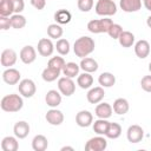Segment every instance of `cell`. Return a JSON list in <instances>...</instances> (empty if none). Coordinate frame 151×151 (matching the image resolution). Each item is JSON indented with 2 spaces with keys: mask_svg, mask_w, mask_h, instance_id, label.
Masks as SVG:
<instances>
[{
  "mask_svg": "<svg viewBox=\"0 0 151 151\" xmlns=\"http://www.w3.org/2000/svg\"><path fill=\"white\" fill-rule=\"evenodd\" d=\"M94 47H96L94 40L92 38H90V37L85 35V37L78 38L74 41L73 51H74V54L77 57L85 58V57H87L88 54H91L94 51Z\"/></svg>",
  "mask_w": 151,
  "mask_h": 151,
  "instance_id": "1",
  "label": "cell"
},
{
  "mask_svg": "<svg viewBox=\"0 0 151 151\" xmlns=\"http://www.w3.org/2000/svg\"><path fill=\"white\" fill-rule=\"evenodd\" d=\"M0 106H1V110L5 112H9V113L19 112L24 106V100H22L21 96L11 93V94L2 97Z\"/></svg>",
  "mask_w": 151,
  "mask_h": 151,
  "instance_id": "2",
  "label": "cell"
},
{
  "mask_svg": "<svg viewBox=\"0 0 151 151\" xmlns=\"http://www.w3.org/2000/svg\"><path fill=\"white\" fill-rule=\"evenodd\" d=\"M113 24V21L110 18H103V19H93L90 20L87 24V29L91 33L98 34V33H107L110 26Z\"/></svg>",
  "mask_w": 151,
  "mask_h": 151,
  "instance_id": "3",
  "label": "cell"
},
{
  "mask_svg": "<svg viewBox=\"0 0 151 151\" xmlns=\"http://www.w3.org/2000/svg\"><path fill=\"white\" fill-rule=\"evenodd\" d=\"M94 9L100 17H111L117 13V5L113 0H98Z\"/></svg>",
  "mask_w": 151,
  "mask_h": 151,
  "instance_id": "4",
  "label": "cell"
},
{
  "mask_svg": "<svg viewBox=\"0 0 151 151\" xmlns=\"http://www.w3.org/2000/svg\"><path fill=\"white\" fill-rule=\"evenodd\" d=\"M58 90L63 96L70 97L76 92V83L72 80V78L64 76L58 79Z\"/></svg>",
  "mask_w": 151,
  "mask_h": 151,
  "instance_id": "5",
  "label": "cell"
},
{
  "mask_svg": "<svg viewBox=\"0 0 151 151\" xmlns=\"http://www.w3.org/2000/svg\"><path fill=\"white\" fill-rule=\"evenodd\" d=\"M106 147H107V140L101 134L90 138L85 144L86 151H104Z\"/></svg>",
  "mask_w": 151,
  "mask_h": 151,
  "instance_id": "6",
  "label": "cell"
},
{
  "mask_svg": "<svg viewBox=\"0 0 151 151\" xmlns=\"http://www.w3.org/2000/svg\"><path fill=\"white\" fill-rule=\"evenodd\" d=\"M18 90H19V93L22 97H25V98H32L35 94L37 86H35V84H34V81L32 79H22L19 83Z\"/></svg>",
  "mask_w": 151,
  "mask_h": 151,
  "instance_id": "7",
  "label": "cell"
},
{
  "mask_svg": "<svg viewBox=\"0 0 151 151\" xmlns=\"http://www.w3.org/2000/svg\"><path fill=\"white\" fill-rule=\"evenodd\" d=\"M37 48H38V53L41 57H50V55L53 54L55 45H53L51 38H41L38 41Z\"/></svg>",
  "mask_w": 151,
  "mask_h": 151,
  "instance_id": "8",
  "label": "cell"
},
{
  "mask_svg": "<svg viewBox=\"0 0 151 151\" xmlns=\"http://www.w3.org/2000/svg\"><path fill=\"white\" fill-rule=\"evenodd\" d=\"M19 58H20V60H21L24 64L29 65V64L34 63V60L37 59V51H35V48H34L33 46L26 45V46H24V47L20 50V52H19Z\"/></svg>",
  "mask_w": 151,
  "mask_h": 151,
  "instance_id": "9",
  "label": "cell"
},
{
  "mask_svg": "<svg viewBox=\"0 0 151 151\" xmlns=\"http://www.w3.org/2000/svg\"><path fill=\"white\" fill-rule=\"evenodd\" d=\"M126 137H127V140L132 144L139 143V142H142V139L144 137V130L139 125H136V124L130 125L126 131Z\"/></svg>",
  "mask_w": 151,
  "mask_h": 151,
  "instance_id": "10",
  "label": "cell"
},
{
  "mask_svg": "<svg viewBox=\"0 0 151 151\" xmlns=\"http://www.w3.org/2000/svg\"><path fill=\"white\" fill-rule=\"evenodd\" d=\"M20 78L21 74L17 68L7 67L2 72V80L8 85H17L18 83H20Z\"/></svg>",
  "mask_w": 151,
  "mask_h": 151,
  "instance_id": "11",
  "label": "cell"
},
{
  "mask_svg": "<svg viewBox=\"0 0 151 151\" xmlns=\"http://www.w3.org/2000/svg\"><path fill=\"white\" fill-rule=\"evenodd\" d=\"M105 96V91L103 86H96L88 90L87 94H86V99L90 104H99Z\"/></svg>",
  "mask_w": 151,
  "mask_h": 151,
  "instance_id": "12",
  "label": "cell"
},
{
  "mask_svg": "<svg viewBox=\"0 0 151 151\" xmlns=\"http://www.w3.org/2000/svg\"><path fill=\"white\" fill-rule=\"evenodd\" d=\"M76 123L80 127H88L93 124V114L87 110H81L76 114Z\"/></svg>",
  "mask_w": 151,
  "mask_h": 151,
  "instance_id": "13",
  "label": "cell"
},
{
  "mask_svg": "<svg viewBox=\"0 0 151 151\" xmlns=\"http://www.w3.org/2000/svg\"><path fill=\"white\" fill-rule=\"evenodd\" d=\"M17 59H18L17 52L12 48H6L1 53L0 61H1V65L4 67H11L17 63Z\"/></svg>",
  "mask_w": 151,
  "mask_h": 151,
  "instance_id": "14",
  "label": "cell"
},
{
  "mask_svg": "<svg viewBox=\"0 0 151 151\" xmlns=\"http://www.w3.org/2000/svg\"><path fill=\"white\" fill-rule=\"evenodd\" d=\"M45 119L47 120L48 124L58 126V125L63 124V122H64V113L60 110H57L55 107H53V109L47 111V113L45 116Z\"/></svg>",
  "mask_w": 151,
  "mask_h": 151,
  "instance_id": "15",
  "label": "cell"
},
{
  "mask_svg": "<svg viewBox=\"0 0 151 151\" xmlns=\"http://www.w3.org/2000/svg\"><path fill=\"white\" fill-rule=\"evenodd\" d=\"M29 130H31V127H29L28 123L25 122V120H19V122H17V123L14 124V126H13L14 136H15L17 138H19V139L26 138V137L28 136V133H29Z\"/></svg>",
  "mask_w": 151,
  "mask_h": 151,
  "instance_id": "16",
  "label": "cell"
},
{
  "mask_svg": "<svg viewBox=\"0 0 151 151\" xmlns=\"http://www.w3.org/2000/svg\"><path fill=\"white\" fill-rule=\"evenodd\" d=\"M134 53L140 59H145L146 57H149V54H150V44H149V41H146L144 39L138 40L134 44Z\"/></svg>",
  "mask_w": 151,
  "mask_h": 151,
  "instance_id": "17",
  "label": "cell"
},
{
  "mask_svg": "<svg viewBox=\"0 0 151 151\" xmlns=\"http://www.w3.org/2000/svg\"><path fill=\"white\" fill-rule=\"evenodd\" d=\"M112 112H113V109L109 103H101L100 101L94 109V114L98 118H103V119L110 118L112 116Z\"/></svg>",
  "mask_w": 151,
  "mask_h": 151,
  "instance_id": "18",
  "label": "cell"
},
{
  "mask_svg": "<svg viewBox=\"0 0 151 151\" xmlns=\"http://www.w3.org/2000/svg\"><path fill=\"white\" fill-rule=\"evenodd\" d=\"M119 6L126 13L137 12L142 7V0H119Z\"/></svg>",
  "mask_w": 151,
  "mask_h": 151,
  "instance_id": "19",
  "label": "cell"
},
{
  "mask_svg": "<svg viewBox=\"0 0 151 151\" xmlns=\"http://www.w3.org/2000/svg\"><path fill=\"white\" fill-rule=\"evenodd\" d=\"M45 101L51 109L57 107L61 104V93L57 90H50L45 96Z\"/></svg>",
  "mask_w": 151,
  "mask_h": 151,
  "instance_id": "20",
  "label": "cell"
},
{
  "mask_svg": "<svg viewBox=\"0 0 151 151\" xmlns=\"http://www.w3.org/2000/svg\"><path fill=\"white\" fill-rule=\"evenodd\" d=\"M19 149L18 138L13 136H6L1 140V150L2 151H17Z\"/></svg>",
  "mask_w": 151,
  "mask_h": 151,
  "instance_id": "21",
  "label": "cell"
},
{
  "mask_svg": "<svg viewBox=\"0 0 151 151\" xmlns=\"http://www.w3.org/2000/svg\"><path fill=\"white\" fill-rule=\"evenodd\" d=\"M113 112L117 114H125L130 110V104L125 98H117L113 101Z\"/></svg>",
  "mask_w": 151,
  "mask_h": 151,
  "instance_id": "22",
  "label": "cell"
},
{
  "mask_svg": "<svg viewBox=\"0 0 151 151\" xmlns=\"http://www.w3.org/2000/svg\"><path fill=\"white\" fill-rule=\"evenodd\" d=\"M79 66L84 72H88V73H93L98 70V63L93 58H90V57L81 58Z\"/></svg>",
  "mask_w": 151,
  "mask_h": 151,
  "instance_id": "23",
  "label": "cell"
},
{
  "mask_svg": "<svg viewBox=\"0 0 151 151\" xmlns=\"http://www.w3.org/2000/svg\"><path fill=\"white\" fill-rule=\"evenodd\" d=\"M48 146V140L44 134H37L32 139V149L34 151H45Z\"/></svg>",
  "mask_w": 151,
  "mask_h": 151,
  "instance_id": "24",
  "label": "cell"
},
{
  "mask_svg": "<svg viewBox=\"0 0 151 151\" xmlns=\"http://www.w3.org/2000/svg\"><path fill=\"white\" fill-rule=\"evenodd\" d=\"M79 70H80V66L73 61H70V63H66L64 68H63V74L65 77H68V78H76L79 76Z\"/></svg>",
  "mask_w": 151,
  "mask_h": 151,
  "instance_id": "25",
  "label": "cell"
},
{
  "mask_svg": "<svg viewBox=\"0 0 151 151\" xmlns=\"http://www.w3.org/2000/svg\"><path fill=\"white\" fill-rule=\"evenodd\" d=\"M118 41H119L120 46L129 48L134 44V34L130 31H123L118 38Z\"/></svg>",
  "mask_w": 151,
  "mask_h": 151,
  "instance_id": "26",
  "label": "cell"
},
{
  "mask_svg": "<svg viewBox=\"0 0 151 151\" xmlns=\"http://www.w3.org/2000/svg\"><path fill=\"white\" fill-rule=\"evenodd\" d=\"M77 84L79 85L80 88H90L93 85V77L88 72H84L77 77Z\"/></svg>",
  "mask_w": 151,
  "mask_h": 151,
  "instance_id": "27",
  "label": "cell"
},
{
  "mask_svg": "<svg viewBox=\"0 0 151 151\" xmlns=\"http://www.w3.org/2000/svg\"><path fill=\"white\" fill-rule=\"evenodd\" d=\"M71 19H72V14L67 9H58L54 13V20L59 25H66L71 21Z\"/></svg>",
  "mask_w": 151,
  "mask_h": 151,
  "instance_id": "28",
  "label": "cell"
},
{
  "mask_svg": "<svg viewBox=\"0 0 151 151\" xmlns=\"http://www.w3.org/2000/svg\"><path fill=\"white\" fill-rule=\"evenodd\" d=\"M60 73H61V71L47 66L46 68H44V71H42V73H41V78H42L45 81H47V83H52V81L59 79Z\"/></svg>",
  "mask_w": 151,
  "mask_h": 151,
  "instance_id": "29",
  "label": "cell"
},
{
  "mask_svg": "<svg viewBox=\"0 0 151 151\" xmlns=\"http://www.w3.org/2000/svg\"><path fill=\"white\" fill-rule=\"evenodd\" d=\"M98 83L103 87H112L116 84V77L111 72H103L98 78Z\"/></svg>",
  "mask_w": 151,
  "mask_h": 151,
  "instance_id": "30",
  "label": "cell"
},
{
  "mask_svg": "<svg viewBox=\"0 0 151 151\" xmlns=\"http://www.w3.org/2000/svg\"><path fill=\"white\" fill-rule=\"evenodd\" d=\"M109 125H110V122H107V119L98 118L97 120H94V123H93L92 127H93V131H94L97 134L105 136V133L107 132Z\"/></svg>",
  "mask_w": 151,
  "mask_h": 151,
  "instance_id": "31",
  "label": "cell"
},
{
  "mask_svg": "<svg viewBox=\"0 0 151 151\" xmlns=\"http://www.w3.org/2000/svg\"><path fill=\"white\" fill-rule=\"evenodd\" d=\"M63 33H64L63 27L59 24H57V22L55 24H51L47 27V35L51 39H60Z\"/></svg>",
  "mask_w": 151,
  "mask_h": 151,
  "instance_id": "32",
  "label": "cell"
},
{
  "mask_svg": "<svg viewBox=\"0 0 151 151\" xmlns=\"http://www.w3.org/2000/svg\"><path fill=\"white\" fill-rule=\"evenodd\" d=\"M120 134H122V126L118 123H110L105 136L110 139H117L120 137Z\"/></svg>",
  "mask_w": 151,
  "mask_h": 151,
  "instance_id": "33",
  "label": "cell"
},
{
  "mask_svg": "<svg viewBox=\"0 0 151 151\" xmlns=\"http://www.w3.org/2000/svg\"><path fill=\"white\" fill-rule=\"evenodd\" d=\"M11 24H12V28L21 29L26 26V18L20 13H14L13 15H11Z\"/></svg>",
  "mask_w": 151,
  "mask_h": 151,
  "instance_id": "34",
  "label": "cell"
},
{
  "mask_svg": "<svg viewBox=\"0 0 151 151\" xmlns=\"http://www.w3.org/2000/svg\"><path fill=\"white\" fill-rule=\"evenodd\" d=\"M14 9L11 0H1L0 1V15L2 17H11L13 15Z\"/></svg>",
  "mask_w": 151,
  "mask_h": 151,
  "instance_id": "35",
  "label": "cell"
},
{
  "mask_svg": "<svg viewBox=\"0 0 151 151\" xmlns=\"http://www.w3.org/2000/svg\"><path fill=\"white\" fill-rule=\"evenodd\" d=\"M55 50H57V52L60 55L68 54V52H70V42H68V40H66L64 38L58 39L57 40V44H55Z\"/></svg>",
  "mask_w": 151,
  "mask_h": 151,
  "instance_id": "36",
  "label": "cell"
},
{
  "mask_svg": "<svg viewBox=\"0 0 151 151\" xmlns=\"http://www.w3.org/2000/svg\"><path fill=\"white\" fill-rule=\"evenodd\" d=\"M65 60L63 57H52L50 60H48V64L47 66L52 67V68H55V70H59V71H63L64 66H65Z\"/></svg>",
  "mask_w": 151,
  "mask_h": 151,
  "instance_id": "37",
  "label": "cell"
},
{
  "mask_svg": "<svg viewBox=\"0 0 151 151\" xmlns=\"http://www.w3.org/2000/svg\"><path fill=\"white\" fill-rule=\"evenodd\" d=\"M122 32H123V27L119 25V24H112L111 26H110V28H109V31H107V34L112 38V39H118L119 38V35L122 34Z\"/></svg>",
  "mask_w": 151,
  "mask_h": 151,
  "instance_id": "38",
  "label": "cell"
},
{
  "mask_svg": "<svg viewBox=\"0 0 151 151\" xmlns=\"http://www.w3.org/2000/svg\"><path fill=\"white\" fill-rule=\"evenodd\" d=\"M93 0H78L77 6L81 12H90L93 7Z\"/></svg>",
  "mask_w": 151,
  "mask_h": 151,
  "instance_id": "39",
  "label": "cell"
},
{
  "mask_svg": "<svg viewBox=\"0 0 151 151\" xmlns=\"http://www.w3.org/2000/svg\"><path fill=\"white\" fill-rule=\"evenodd\" d=\"M140 86L145 92H151V74L150 76H144L140 80Z\"/></svg>",
  "mask_w": 151,
  "mask_h": 151,
  "instance_id": "40",
  "label": "cell"
},
{
  "mask_svg": "<svg viewBox=\"0 0 151 151\" xmlns=\"http://www.w3.org/2000/svg\"><path fill=\"white\" fill-rule=\"evenodd\" d=\"M9 27H12L11 17H2V15H0V29L7 31Z\"/></svg>",
  "mask_w": 151,
  "mask_h": 151,
  "instance_id": "41",
  "label": "cell"
},
{
  "mask_svg": "<svg viewBox=\"0 0 151 151\" xmlns=\"http://www.w3.org/2000/svg\"><path fill=\"white\" fill-rule=\"evenodd\" d=\"M12 5H13V9L14 13H21L25 8V2L24 0H11Z\"/></svg>",
  "mask_w": 151,
  "mask_h": 151,
  "instance_id": "42",
  "label": "cell"
},
{
  "mask_svg": "<svg viewBox=\"0 0 151 151\" xmlns=\"http://www.w3.org/2000/svg\"><path fill=\"white\" fill-rule=\"evenodd\" d=\"M31 5H32L35 9L41 11V9H44L45 6H46V0H31Z\"/></svg>",
  "mask_w": 151,
  "mask_h": 151,
  "instance_id": "43",
  "label": "cell"
},
{
  "mask_svg": "<svg viewBox=\"0 0 151 151\" xmlns=\"http://www.w3.org/2000/svg\"><path fill=\"white\" fill-rule=\"evenodd\" d=\"M143 4L145 6V8L151 12V0H143Z\"/></svg>",
  "mask_w": 151,
  "mask_h": 151,
  "instance_id": "44",
  "label": "cell"
},
{
  "mask_svg": "<svg viewBox=\"0 0 151 151\" xmlns=\"http://www.w3.org/2000/svg\"><path fill=\"white\" fill-rule=\"evenodd\" d=\"M60 150H61V151H66V150H70V151H73L74 149H73L72 146H63V147H61Z\"/></svg>",
  "mask_w": 151,
  "mask_h": 151,
  "instance_id": "45",
  "label": "cell"
},
{
  "mask_svg": "<svg viewBox=\"0 0 151 151\" xmlns=\"http://www.w3.org/2000/svg\"><path fill=\"white\" fill-rule=\"evenodd\" d=\"M146 25L149 26V28H151V15L147 17V19H146Z\"/></svg>",
  "mask_w": 151,
  "mask_h": 151,
  "instance_id": "46",
  "label": "cell"
},
{
  "mask_svg": "<svg viewBox=\"0 0 151 151\" xmlns=\"http://www.w3.org/2000/svg\"><path fill=\"white\" fill-rule=\"evenodd\" d=\"M149 71H150V73H151V61L149 63Z\"/></svg>",
  "mask_w": 151,
  "mask_h": 151,
  "instance_id": "47",
  "label": "cell"
}]
</instances>
